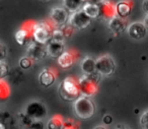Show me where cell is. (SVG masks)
<instances>
[{
    "label": "cell",
    "instance_id": "1",
    "mask_svg": "<svg viewBox=\"0 0 148 129\" xmlns=\"http://www.w3.org/2000/svg\"><path fill=\"white\" fill-rule=\"evenodd\" d=\"M59 95L64 101L75 102L81 96L79 82L76 77H66L59 86Z\"/></svg>",
    "mask_w": 148,
    "mask_h": 129
},
{
    "label": "cell",
    "instance_id": "2",
    "mask_svg": "<svg viewBox=\"0 0 148 129\" xmlns=\"http://www.w3.org/2000/svg\"><path fill=\"white\" fill-rule=\"evenodd\" d=\"M54 25L52 21H41L36 23L33 29V38L34 41L40 44L47 45L52 40V35L54 31Z\"/></svg>",
    "mask_w": 148,
    "mask_h": 129
},
{
    "label": "cell",
    "instance_id": "3",
    "mask_svg": "<svg viewBox=\"0 0 148 129\" xmlns=\"http://www.w3.org/2000/svg\"><path fill=\"white\" fill-rule=\"evenodd\" d=\"M74 110L77 116L81 119H88L93 116L95 107L89 97L80 96L74 103Z\"/></svg>",
    "mask_w": 148,
    "mask_h": 129
},
{
    "label": "cell",
    "instance_id": "4",
    "mask_svg": "<svg viewBox=\"0 0 148 129\" xmlns=\"http://www.w3.org/2000/svg\"><path fill=\"white\" fill-rule=\"evenodd\" d=\"M95 69L103 76H110L115 72L116 63L110 55H103L95 60Z\"/></svg>",
    "mask_w": 148,
    "mask_h": 129
},
{
    "label": "cell",
    "instance_id": "5",
    "mask_svg": "<svg viewBox=\"0 0 148 129\" xmlns=\"http://www.w3.org/2000/svg\"><path fill=\"white\" fill-rule=\"evenodd\" d=\"M91 17H88L86 13L83 11V9H78V10L72 12V14L69 17V25H71L74 29L83 30L87 28L91 23Z\"/></svg>",
    "mask_w": 148,
    "mask_h": 129
},
{
    "label": "cell",
    "instance_id": "6",
    "mask_svg": "<svg viewBox=\"0 0 148 129\" xmlns=\"http://www.w3.org/2000/svg\"><path fill=\"white\" fill-rule=\"evenodd\" d=\"M48 111L46 106L39 101H32L25 107V114H27L34 120H42L46 117Z\"/></svg>",
    "mask_w": 148,
    "mask_h": 129
},
{
    "label": "cell",
    "instance_id": "7",
    "mask_svg": "<svg viewBox=\"0 0 148 129\" xmlns=\"http://www.w3.org/2000/svg\"><path fill=\"white\" fill-rule=\"evenodd\" d=\"M79 82V88H80L81 96L85 97H92L99 90V86H97V82L95 81L93 79H91L87 74H84L82 77H80L78 79Z\"/></svg>",
    "mask_w": 148,
    "mask_h": 129
},
{
    "label": "cell",
    "instance_id": "8",
    "mask_svg": "<svg viewBox=\"0 0 148 129\" xmlns=\"http://www.w3.org/2000/svg\"><path fill=\"white\" fill-rule=\"evenodd\" d=\"M47 55V45H45V44H40L38 42L33 41L29 45V48H27V56H29L33 61L43 60Z\"/></svg>",
    "mask_w": 148,
    "mask_h": 129
},
{
    "label": "cell",
    "instance_id": "9",
    "mask_svg": "<svg viewBox=\"0 0 148 129\" xmlns=\"http://www.w3.org/2000/svg\"><path fill=\"white\" fill-rule=\"evenodd\" d=\"M35 23H32V26H23V28L18 30L15 33V41L18 45L21 46H27L29 45L34 41L33 38V29Z\"/></svg>",
    "mask_w": 148,
    "mask_h": 129
},
{
    "label": "cell",
    "instance_id": "10",
    "mask_svg": "<svg viewBox=\"0 0 148 129\" xmlns=\"http://www.w3.org/2000/svg\"><path fill=\"white\" fill-rule=\"evenodd\" d=\"M68 19H69L68 10L65 7H55L52 9L51 14H50V21L54 26L62 27L63 25H65Z\"/></svg>",
    "mask_w": 148,
    "mask_h": 129
},
{
    "label": "cell",
    "instance_id": "11",
    "mask_svg": "<svg viewBox=\"0 0 148 129\" xmlns=\"http://www.w3.org/2000/svg\"><path fill=\"white\" fill-rule=\"evenodd\" d=\"M99 17L105 21H110L111 19H113L114 17L117 15L116 12V5H114L112 2L103 0V2L99 4Z\"/></svg>",
    "mask_w": 148,
    "mask_h": 129
},
{
    "label": "cell",
    "instance_id": "12",
    "mask_svg": "<svg viewBox=\"0 0 148 129\" xmlns=\"http://www.w3.org/2000/svg\"><path fill=\"white\" fill-rule=\"evenodd\" d=\"M128 35L134 40H141L147 34V28L144 23H133L128 27Z\"/></svg>",
    "mask_w": 148,
    "mask_h": 129
},
{
    "label": "cell",
    "instance_id": "13",
    "mask_svg": "<svg viewBox=\"0 0 148 129\" xmlns=\"http://www.w3.org/2000/svg\"><path fill=\"white\" fill-rule=\"evenodd\" d=\"M77 59V53L74 50H68L64 51L61 55L58 57V64L64 69L71 67Z\"/></svg>",
    "mask_w": 148,
    "mask_h": 129
},
{
    "label": "cell",
    "instance_id": "14",
    "mask_svg": "<svg viewBox=\"0 0 148 129\" xmlns=\"http://www.w3.org/2000/svg\"><path fill=\"white\" fill-rule=\"evenodd\" d=\"M127 26L128 23L126 19L119 17V15H116L109 21V29L115 35H119V34L123 33L127 29Z\"/></svg>",
    "mask_w": 148,
    "mask_h": 129
},
{
    "label": "cell",
    "instance_id": "15",
    "mask_svg": "<svg viewBox=\"0 0 148 129\" xmlns=\"http://www.w3.org/2000/svg\"><path fill=\"white\" fill-rule=\"evenodd\" d=\"M56 79V72L53 69L49 68V69H45L40 73L39 80L40 83L45 88H49L55 82Z\"/></svg>",
    "mask_w": 148,
    "mask_h": 129
},
{
    "label": "cell",
    "instance_id": "16",
    "mask_svg": "<svg viewBox=\"0 0 148 129\" xmlns=\"http://www.w3.org/2000/svg\"><path fill=\"white\" fill-rule=\"evenodd\" d=\"M64 51H65L64 43H59V42H55L51 40V41L47 44L48 55L53 58H58Z\"/></svg>",
    "mask_w": 148,
    "mask_h": 129
},
{
    "label": "cell",
    "instance_id": "17",
    "mask_svg": "<svg viewBox=\"0 0 148 129\" xmlns=\"http://www.w3.org/2000/svg\"><path fill=\"white\" fill-rule=\"evenodd\" d=\"M116 12L117 15L121 17H128L132 12V2L130 0H123L116 4Z\"/></svg>",
    "mask_w": 148,
    "mask_h": 129
},
{
    "label": "cell",
    "instance_id": "18",
    "mask_svg": "<svg viewBox=\"0 0 148 129\" xmlns=\"http://www.w3.org/2000/svg\"><path fill=\"white\" fill-rule=\"evenodd\" d=\"M80 68L83 74H89L95 72L97 70L95 69V59H93L92 57H85L81 61Z\"/></svg>",
    "mask_w": 148,
    "mask_h": 129
},
{
    "label": "cell",
    "instance_id": "19",
    "mask_svg": "<svg viewBox=\"0 0 148 129\" xmlns=\"http://www.w3.org/2000/svg\"><path fill=\"white\" fill-rule=\"evenodd\" d=\"M81 8H82L83 11H84L88 17H90L91 19H97V17H99V4H93V3L84 2V4L82 5Z\"/></svg>",
    "mask_w": 148,
    "mask_h": 129
},
{
    "label": "cell",
    "instance_id": "20",
    "mask_svg": "<svg viewBox=\"0 0 148 129\" xmlns=\"http://www.w3.org/2000/svg\"><path fill=\"white\" fill-rule=\"evenodd\" d=\"M85 1L86 0H63V4L68 11L74 12V11L80 9Z\"/></svg>",
    "mask_w": 148,
    "mask_h": 129
},
{
    "label": "cell",
    "instance_id": "21",
    "mask_svg": "<svg viewBox=\"0 0 148 129\" xmlns=\"http://www.w3.org/2000/svg\"><path fill=\"white\" fill-rule=\"evenodd\" d=\"M49 129H62L64 128V119L61 115H55L48 122Z\"/></svg>",
    "mask_w": 148,
    "mask_h": 129
},
{
    "label": "cell",
    "instance_id": "22",
    "mask_svg": "<svg viewBox=\"0 0 148 129\" xmlns=\"http://www.w3.org/2000/svg\"><path fill=\"white\" fill-rule=\"evenodd\" d=\"M10 96V88L7 82L0 79V101H5Z\"/></svg>",
    "mask_w": 148,
    "mask_h": 129
},
{
    "label": "cell",
    "instance_id": "23",
    "mask_svg": "<svg viewBox=\"0 0 148 129\" xmlns=\"http://www.w3.org/2000/svg\"><path fill=\"white\" fill-rule=\"evenodd\" d=\"M66 39V36L62 29H54L53 35H52V41L59 42V43H64Z\"/></svg>",
    "mask_w": 148,
    "mask_h": 129
},
{
    "label": "cell",
    "instance_id": "24",
    "mask_svg": "<svg viewBox=\"0 0 148 129\" xmlns=\"http://www.w3.org/2000/svg\"><path fill=\"white\" fill-rule=\"evenodd\" d=\"M9 68L7 63L4 60H1L0 61V79H4L7 75H8Z\"/></svg>",
    "mask_w": 148,
    "mask_h": 129
},
{
    "label": "cell",
    "instance_id": "25",
    "mask_svg": "<svg viewBox=\"0 0 148 129\" xmlns=\"http://www.w3.org/2000/svg\"><path fill=\"white\" fill-rule=\"evenodd\" d=\"M18 118H19V120H21V122L23 123L25 126H29V127H31L32 124H33V122L35 121L33 118H32V117H29L27 114H25H25H23V113H19Z\"/></svg>",
    "mask_w": 148,
    "mask_h": 129
},
{
    "label": "cell",
    "instance_id": "26",
    "mask_svg": "<svg viewBox=\"0 0 148 129\" xmlns=\"http://www.w3.org/2000/svg\"><path fill=\"white\" fill-rule=\"evenodd\" d=\"M32 64H33V60H32L29 56L23 57L19 60V66H21L23 69H29V68H31Z\"/></svg>",
    "mask_w": 148,
    "mask_h": 129
},
{
    "label": "cell",
    "instance_id": "27",
    "mask_svg": "<svg viewBox=\"0 0 148 129\" xmlns=\"http://www.w3.org/2000/svg\"><path fill=\"white\" fill-rule=\"evenodd\" d=\"M140 124L144 129H148V111L144 112L140 118Z\"/></svg>",
    "mask_w": 148,
    "mask_h": 129
},
{
    "label": "cell",
    "instance_id": "28",
    "mask_svg": "<svg viewBox=\"0 0 148 129\" xmlns=\"http://www.w3.org/2000/svg\"><path fill=\"white\" fill-rule=\"evenodd\" d=\"M62 31L64 32V34H65V36H66V38L67 37H70V36L72 35V34H73V29L74 28L72 27L71 25H69V23H68V25H66V26H62Z\"/></svg>",
    "mask_w": 148,
    "mask_h": 129
},
{
    "label": "cell",
    "instance_id": "29",
    "mask_svg": "<svg viewBox=\"0 0 148 129\" xmlns=\"http://www.w3.org/2000/svg\"><path fill=\"white\" fill-rule=\"evenodd\" d=\"M6 55H7V49L5 47L4 44H2L0 42V61L1 60H4L6 58Z\"/></svg>",
    "mask_w": 148,
    "mask_h": 129
},
{
    "label": "cell",
    "instance_id": "30",
    "mask_svg": "<svg viewBox=\"0 0 148 129\" xmlns=\"http://www.w3.org/2000/svg\"><path fill=\"white\" fill-rule=\"evenodd\" d=\"M78 127L77 122L73 120H64V128H75Z\"/></svg>",
    "mask_w": 148,
    "mask_h": 129
},
{
    "label": "cell",
    "instance_id": "31",
    "mask_svg": "<svg viewBox=\"0 0 148 129\" xmlns=\"http://www.w3.org/2000/svg\"><path fill=\"white\" fill-rule=\"evenodd\" d=\"M103 124H106V125L111 124V123L113 122V117H112L111 115H105V117L103 118Z\"/></svg>",
    "mask_w": 148,
    "mask_h": 129
},
{
    "label": "cell",
    "instance_id": "32",
    "mask_svg": "<svg viewBox=\"0 0 148 129\" xmlns=\"http://www.w3.org/2000/svg\"><path fill=\"white\" fill-rule=\"evenodd\" d=\"M31 127H33V128H43L44 125H43L42 120H35L33 122V124H32Z\"/></svg>",
    "mask_w": 148,
    "mask_h": 129
},
{
    "label": "cell",
    "instance_id": "33",
    "mask_svg": "<svg viewBox=\"0 0 148 129\" xmlns=\"http://www.w3.org/2000/svg\"><path fill=\"white\" fill-rule=\"evenodd\" d=\"M142 8H143L144 12L146 14H148V0H143V3H142Z\"/></svg>",
    "mask_w": 148,
    "mask_h": 129
},
{
    "label": "cell",
    "instance_id": "34",
    "mask_svg": "<svg viewBox=\"0 0 148 129\" xmlns=\"http://www.w3.org/2000/svg\"><path fill=\"white\" fill-rule=\"evenodd\" d=\"M103 1V0H86L85 2L93 3V4H99V3H101Z\"/></svg>",
    "mask_w": 148,
    "mask_h": 129
},
{
    "label": "cell",
    "instance_id": "35",
    "mask_svg": "<svg viewBox=\"0 0 148 129\" xmlns=\"http://www.w3.org/2000/svg\"><path fill=\"white\" fill-rule=\"evenodd\" d=\"M144 25H145V27L147 28V30H148V14L146 15L145 19H144Z\"/></svg>",
    "mask_w": 148,
    "mask_h": 129
},
{
    "label": "cell",
    "instance_id": "36",
    "mask_svg": "<svg viewBox=\"0 0 148 129\" xmlns=\"http://www.w3.org/2000/svg\"><path fill=\"white\" fill-rule=\"evenodd\" d=\"M45 1H47V0H45Z\"/></svg>",
    "mask_w": 148,
    "mask_h": 129
}]
</instances>
